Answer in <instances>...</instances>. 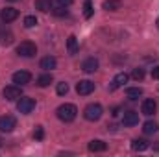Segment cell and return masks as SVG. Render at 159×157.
<instances>
[{
    "label": "cell",
    "mask_w": 159,
    "mask_h": 157,
    "mask_svg": "<svg viewBox=\"0 0 159 157\" xmlns=\"http://www.w3.org/2000/svg\"><path fill=\"white\" fill-rule=\"evenodd\" d=\"M17 126V118L13 115H4L0 117V131L2 133H11Z\"/></svg>",
    "instance_id": "obj_6"
},
{
    "label": "cell",
    "mask_w": 159,
    "mask_h": 157,
    "mask_svg": "<svg viewBox=\"0 0 159 157\" xmlns=\"http://www.w3.org/2000/svg\"><path fill=\"white\" fill-rule=\"evenodd\" d=\"M122 124L128 126V128L137 126V124H139V113H135V111H128V113H124V117H122Z\"/></svg>",
    "instance_id": "obj_12"
},
{
    "label": "cell",
    "mask_w": 159,
    "mask_h": 157,
    "mask_svg": "<svg viewBox=\"0 0 159 157\" xmlns=\"http://www.w3.org/2000/svg\"><path fill=\"white\" fill-rule=\"evenodd\" d=\"M17 54L20 57H34L37 54V46L32 43V41H22L19 46H17Z\"/></svg>",
    "instance_id": "obj_3"
},
{
    "label": "cell",
    "mask_w": 159,
    "mask_h": 157,
    "mask_svg": "<svg viewBox=\"0 0 159 157\" xmlns=\"http://www.w3.org/2000/svg\"><path fill=\"white\" fill-rule=\"evenodd\" d=\"M52 13H54L56 17H67V15H69V11L65 9V6H59V7L52 9Z\"/></svg>",
    "instance_id": "obj_27"
},
{
    "label": "cell",
    "mask_w": 159,
    "mask_h": 157,
    "mask_svg": "<svg viewBox=\"0 0 159 157\" xmlns=\"http://www.w3.org/2000/svg\"><path fill=\"white\" fill-rule=\"evenodd\" d=\"M156 111H157V104H156V100L146 98V100L143 102V105H141V113L146 115V117H152V115H156Z\"/></svg>",
    "instance_id": "obj_9"
},
{
    "label": "cell",
    "mask_w": 159,
    "mask_h": 157,
    "mask_svg": "<svg viewBox=\"0 0 159 157\" xmlns=\"http://www.w3.org/2000/svg\"><path fill=\"white\" fill-rule=\"evenodd\" d=\"M0 146H2V139H0Z\"/></svg>",
    "instance_id": "obj_32"
},
{
    "label": "cell",
    "mask_w": 159,
    "mask_h": 157,
    "mask_svg": "<svg viewBox=\"0 0 159 157\" xmlns=\"http://www.w3.org/2000/svg\"><path fill=\"white\" fill-rule=\"evenodd\" d=\"M107 144L104 141H91L89 142V152H106Z\"/></svg>",
    "instance_id": "obj_15"
},
{
    "label": "cell",
    "mask_w": 159,
    "mask_h": 157,
    "mask_svg": "<svg viewBox=\"0 0 159 157\" xmlns=\"http://www.w3.org/2000/svg\"><path fill=\"white\" fill-rule=\"evenodd\" d=\"M102 7L106 9V11H117L122 7V2L120 0H106L104 4H102Z\"/></svg>",
    "instance_id": "obj_16"
},
{
    "label": "cell",
    "mask_w": 159,
    "mask_h": 157,
    "mask_svg": "<svg viewBox=\"0 0 159 157\" xmlns=\"http://www.w3.org/2000/svg\"><path fill=\"white\" fill-rule=\"evenodd\" d=\"M35 7L43 13L52 11V0H35Z\"/></svg>",
    "instance_id": "obj_20"
},
{
    "label": "cell",
    "mask_w": 159,
    "mask_h": 157,
    "mask_svg": "<svg viewBox=\"0 0 159 157\" xmlns=\"http://www.w3.org/2000/svg\"><path fill=\"white\" fill-rule=\"evenodd\" d=\"M126 94L129 100H137L139 96H143V89L141 87H128L126 89Z\"/></svg>",
    "instance_id": "obj_19"
},
{
    "label": "cell",
    "mask_w": 159,
    "mask_h": 157,
    "mask_svg": "<svg viewBox=\"0 0 159 157\" xmlns=\"http://www.w3.org/2000/svg\"><path fill=\"white\" fill-rule=\"evenodd\" d=\"M67 48H69V54H76L78 52V39H76V35H70L67 39Z\"/></svg>",
    "instance_id": "obj_21"
},
{
    "label": "cell",
    "mask_w": 159,
    "mask_h": 157,
    "mask_svg": "<svg viewBox=\"0 0 159 157\" xmlns=\"http://www.w3.org/2000/svg\"><path fill=\"white\" fill-rule=\"evenodd\" d=\"M148 146H150V144H148V141H144V139H135V141L131 142V148H133L135 152H144Z\"/></svg>",
    "instance_id": "obj_17"
},
{
    "label": "cell",
    "mask_w": 159,
    "mask_h": 157,
    "mask_svg": "<svg viewBox=\"0 0 159 157\" xmlns=\"http://www.w3.org/2000/svg\"><path fill=\"white\" fill-rule=\"evenodd\" d=\"M83 15H85V19L93 17V4H91V0H85V4H83Z\"/></svg>",
    "instance_id": "obj_24"
},
{
    "label": "cell",
    "mask_w": 159,
    "mask_h": 157,
    "mask_svg": "<svg viewBox=\"0 0 159 157\" xmlns=\"http://www.w3.org/2000/svg\"><path fill=\"white\" fill-rule=\"evenodd\" d=\"M128 79H129V76H128L126 72H119V74L115 76V79H113V83H111L109 91H115V89H119V87H122L124 83H128Z\"/></svg>",
    "instance_id": "obj_13"
},
{
    "label": "cell",
    "mask_w": 159,
    "mask_h": 157,
    "mask_svg": "<svg viewBox=\"0 0 159 157\" xmlns=\"http://www.w3.org/2000/svg\"><path fill=\"white\" fill-rule=\"evenodd\" d=\"M34 137H35L37 141H43V139H44V131H43V128H41V126H37V128H35Z\"/></svg>",
    "instance_id": "obj_29"
},
{
    "label": "cell",
    "mask_w": 159,
    "mask_h": 157,
    "mask_svg": "<svg viewBox=\"0 0 159 157\" xmlns=\"http://www.w3.org/2000/svg\"><path fill=\"white\" fill-rule=\"evenodd\" d=\"M81 70L87 72V74H93L94 70H98V59H94V57H87V59L81 63Z\"/></svg>",
    "instance_id": "obj_11"
},
{
    "label": "cell",
    "mask_w": 159,
    "mask_h": 157,
    "mask_svg": "<svg viewBox=\"0 0 159 157\" xmlns=\"http://www.w3.org/2000/svg\"><path fill=\"white\" fill-rule=\"evenodd\" d=\"M102 113H104V109H102L100 104H89V105L83 109V117L87 118L89 122H96V120H100Z\"/></svg>",
    "instance_id": "obj_2"
},
{
    "label": "cell",
    "mask_w": 159,
    "mask_h": 157,
    "mask_svg": "<svg viewBox=\"0 0 159 157\" xmlns=\"http://www.w3.org/2000/svg\"><path fill=\"white\" fill-rule=\"evenodd\" d=\"M57 2H59V6H65V7H67V6H70L74 0H57Z\"/></svg>",
    "instance_id": "obj_31"
},
{
    "label": "cell",
    "mask_w": 159,
    "mask_h": 157,
    "mask_svg": "<svg viewBox=\"0 0 159 157\" xmlns=\"http://www.w3.org/2000/svg\"><path fill=\"white\" fill-rule=\"evenodd\" d=\"M56 65H57V61L52 56H46V57L41 59V69L43 70H52V69H56Z\"/></svg>",
    "instance_id": "obj_14"
},
{
    "label": "cell",
    "mask_w": 159,
    "mask_h": 157,
    "mask_svg": "<svg viewBox=\"0 0 159 157\" xmlns=\"http://www.w3.org/2000/svg\"><path fill=\"white\" fill-rule=\"evenodd\" d=\"M17 19H19V9H15V7H4V9L0 11V20L6 22V24L13 22V20H17Z\"/></svg>",
    "instance_id": "obj_8"
},
{
    "label": "cell",
    "mask_w": 159,
    "mask_h": 157,
    "mask_svg": "<svg viewBox=\"0 0 159 157\" xmlns=\"http://www.w3.org/2000/svg\"><path fill=\"white\" fill-rule=\"evenodd\" d=\"M50 83H52V74H50V72L41 74L39 78H37V85H39V87H48Z\"/></svg>",
    "instance_id": "obj_23"
},
{
    "label": "cell",
    "mask_w": 159,
    "mask_h": 157,
    "mask_svg": "<svg viewBox=\"0 0 159 157\" xmlns=\"http://www.w3.org/2000/svg\"><path fill=\"white\" fill-rule=\"evenodd\" d=\"M157 26H159V19H157Z\"/></svg>",
    "instance_id": "obj_33"
},
{
    "label": "cell",
    "mask_w": 159,
    "mask_h": 157,
    "mask_svg": "<svg viewBox=\"0 0 159 157\" xmlns=\"http://www.w3.org/2000/svg\"><path fill=\"white\" fill-rule=\"evenodd\" d=\"M37 24V19L34 17V15H28V17H24V26L26 28H34Z\"/></svg>",
    "instance_id": "obj_26"
},
{
    "label": "cell",
    "mask_w": 159,
    "mask_h": 157,
    "mask_svg": "<svg viewBox=\"0 0 159 157\" xmlns=\"http://www.w3.org/2000/svg\"><path fill=\"white\" fill-rule=\"evenodd\" d=\"M17 109H19V113H22V115H30L34 109H35V100L34 98H19V102H17Z\"/></svg>",
    "instance_id": "obj_5"
},
{
    "label": "cell",
    "mask_w": 159,
    "mask_h": 157,
    "mask_svg": "<svg viewBox=\"0 0 159 157\" xmlns=\"http://www.w3.org/2000/svg\"><path fill=\"white\" fill-rule=\"evenodd\" d=\"M56 92H57L59 96H65V94L69 92V85H67L65 81H61V83H57V87H56Z\"/></svg>",
    "instance_id": "obj_25"
},
{
    "label": "cell",
    "mask_w": 159,
    "mask_h": 157,
    "mask_svg": "<svg viewBox=\"0 0 159 157\" xmlns=\"http://www.w3.org/2000/svg\"><path fill=\"white\" fill-rule=\"evenodd\" d=\"M9 2H15V0H9Z\"/></svg>",
    "instance_id": "obj_34"
},
{
    "label": "cell",
    "mask_w": 159,
    "mask_h": 157,
    "mask_svg": "<svg viewBox=\"0 0 159 157\" xmlns=\"http://www.w3.org/2000/svg\"><path fill=\"white\" fill-rule=\"evenodd\" d=\"M93 91H94V83L89 81V79H80L76 83V92L80 96H89Z\"/></svg>",
    "instance_id": "obj_7"
},
{
    "label": "cell",
    "mask_w": 159,
    "mask_h": 157,
    "mask_svg": "<svg viewBox=\"0 0 159 157\" xmlns=\"http://www.w3.org/2000/svg\"><path fill=\"white\" fill-rule=\"evenodd\" d=\"M152 78H154V79H159V65L152 69Z\"/></svg>",
    "instance_id": "obj_30"
},
{
    "label": "cell",
    "mask_w": 159,
    "mask_h": 157,
    "mask_svg": "<svg viewBox=\"0 0 159 157\" xmlns=\"http://www.w3.org/2000/svg\"><path fill=\"white\" fill-rule=\"evenodd\" d=\"M157 129H159V126H157V122H154V120H148V122H144V126H143V131H144L146 135H154Z\"/></svg>",
    "instance_id": "obj_18"
},
{
    "label": "cell",
    "mask_w": 159,
    "mask_h": 157,
    "mask_svg": "<svg viewBox=\"0 0 159 157\" xmlns=\"http://www.w3.org/2000/svg\"><path fill=\"white\" fill-rule=\"evenodd\" d=\"M131 76H133V79H137V81H141V79L144 78V70H143V69H135Z\"/></svg>",
    "instance_id": "obj_28"
},
{
    "label": "cell",
    "mask_w": 159,
    "mask_h": 157,
    "mask_svg": "<svg viewBox=\"0 0 159 157\" xmlns=\"http://www.w3.org/2000/svg\"><path fill=\"white\" fill-rule=\"evenodd\" d=\"M2 96H4L6 100H9V102L19 100V98L22 96V89H20V85H7V87H4V91H2Z\"/></svg>",
    "instance_id": "obj_4"
},
{
    "label": "cell",
    "mask_w": 159,
    "mask_h": 157,
    "mask_svg": "<svg viewBox=\"0 0 159 157\" xmlns=\"http://www.w3.org/2000/svg\"><path fill=\"white\" fill-rule=\"evenodd\" d=\"M56 113H57V118L61 122H72L76 118V115H78V107L74 104H63V105L57 107Z\"/></svg>",
    "instance_id": "obj_1"
},
{
    "label": "cell",
    "mask_w": 159,
    "mask_h": 157,
    "mask_svg": "<svg viewBox=\"0 0 159 157\" xmlns=\"http://www.w3.org/2000/svg\"><path fill=\"white\" fill-rule=\"evenodd\" d=\"M11 41H13V34L9 30H2L0 28V43L2 44H11Z\"/></svg>",
    "instance_id": "obj_22"
},
{
    "label": "cell",
    "mask_w": 159,
    "mask_h": 157,
    "mask_svg": "<svg viewBox=\"0 0 159 157\" xmlns=\"http://www.w3.org/2000/svg\"><path fill=\"white\" fill-rule=\"evenodd\" d=\"M32 81V74L30 72H26V70H19V72H15L13 74V83L15 85H26V83H30Z\"/></svg>",
    "instance_id": "obj_10"
}]
</instances>
